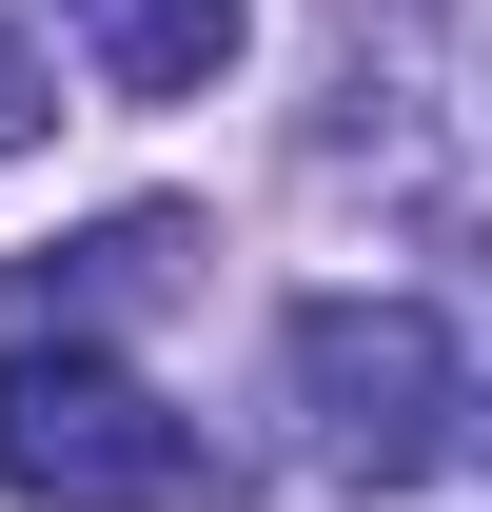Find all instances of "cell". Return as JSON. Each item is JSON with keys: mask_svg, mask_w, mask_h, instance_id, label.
Instances as JSON below:
<instances>
[{"mask_svg": "<svg viewBox=\"0 0 492 512\" xmlns=\"http://www.w3.org/2000/svg\"><path fill=\"white\" fill-rule=\"evenodd\" d=\"M0 493L20 512H197L217 453H197L99 335H0Z\"/></svg>", "mask_w": 492, "mask_h": 512, "instance_id": "1", "label": "cell"}, {"mask_svg": "<svg viewBox=\"0 0 492 512\" xmlns=\"http://www.w3.org/2000/svg\"><path fill=\"white\" fill-rule=\"evenodd\" d=\"M296 453L335 493H414L453 453V335L414 296H315L296 316Z\"/></svg>", "mask_w": 492, "mask_h": 512, "instance_id": "2", "label": "cell"}, {"mask_svg": "<svg viewBox=\"0 0 492 512\" xmlns=\"http://www.w3.org/2000/svg\"><path fill=\"white\" fill-rule=\"evenodd\" d=\"M178 256H197V217H99V237H40L20 276H0V316L20 335H99V316H138V296H178Z\"/></svg>", "mask_w": 492, "mask_h": 512, "instance_id": "3", "label": "cell"}, {"mask_svg": "<svg viewBox=\"0 0 492 512\" xmlns=\"http://www.w3.org/2000/svg\"><path fill=\"white\" fill-rule=\"evenodd\" d=\"M79 60L119 79V99H197V79L237 60V0H60Z\"/></svg>", "mask_w": 492, "mask_h": 512, "instance_id": "4", "label": "cell"}, {"mask_svg": "<svg viewBox=\"0 0 492 512\" xmlns=\"http://www.w3.org/2000/svg\"><path fill=\"white\" fill-rule=\"evenodd\" d=\"M40 119H60V79H40V40L0 20V158H40Z\"/></svg>", "mask_w": 492, "mask_h": 512, "instance_id": "5", "label": "cell"}]
</instances>
